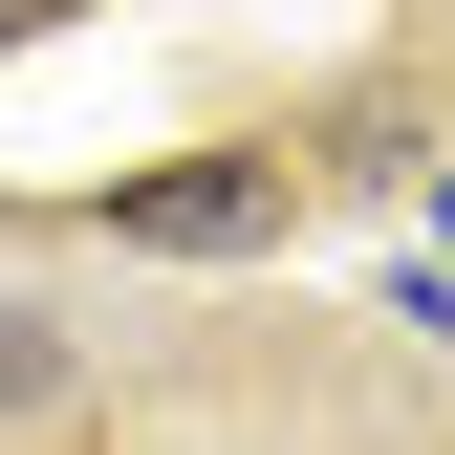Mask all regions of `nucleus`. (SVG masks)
<instances>
[{"instance_id":"1","label":"nucleus","mask_w":455,"mask_h":455,"mask_svg":"<svg viewBox=\"0 0 455 455\" xmlns=\"http://www.w3.org/2000/svg\"><path fill=\"white\" fill-rule=\"evenodd\" d=\"M108 217H131L152 260H239V239H282V174H260V152H196V174H131Z\"/></svg>"},{"instance_id":"2","label":"nucleus","mask_w":455,"mask_h":455,"mask_svg":"<svg viewBox=\"0 0 455 455\" xmlns=\"http://www.w3.org/2000/svg\"><path fill=\"white\" fill-rule=\"evenodd\" d=\"M0 412H66V325L44 304H0Z\"/></svg>"}]
</instances>
